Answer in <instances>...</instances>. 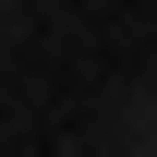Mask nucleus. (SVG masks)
Returning a JSON list of instances; mask_svg holds the SVG:
<instances>
[]
</instances>
